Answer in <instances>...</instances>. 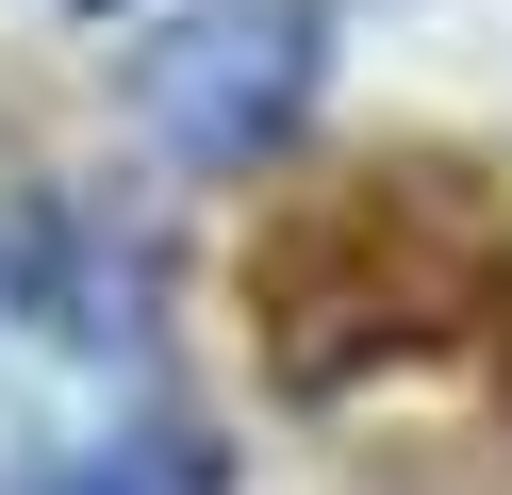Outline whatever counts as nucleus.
Here are the masks:
<instances>
[{"instance_id":"1","label":"nucleus","mask_w":512,"mask_h":495,"mask_svg":"<svg viewBox=\"0 0 512 495\" xmlns=\"http://www.w3.org/2000/svg\"><path fill=\"white\" fill-rule=\"evenodd\" d=\"M116 380H133V281H116L50 198L0 215V479H17V462L50 479L67 429L100 413Z\"/></svg>"},{"instance_id":"2","label":"nucleus","mask_w":512,"mask_h":495,"mask_svg":"<svg viewBox=\"0 0 512 495\" xmlns=\"http://www.w3.org/2000/svg\"><path fill=\"white\" fill-rule=\"evenodd\" d=\"M298 83H314V0H182L149 50V132L182 165H248L298 132Z\"/></svg>"},{"instance_id":"3","label":"nucleus","mask_w":512,"mask_h":495,"mask_svg":"<svg viewBox=\"0 0 512 495\" xmlns=\"http://www.w3.org/2000/svg\"><path fill=\"white\" fill-rule=\"evenodd\" d=\"M34 495H215V462L182 446V429H100V446H67Z\"/></svg>"}]
</instances>
